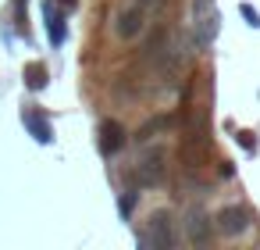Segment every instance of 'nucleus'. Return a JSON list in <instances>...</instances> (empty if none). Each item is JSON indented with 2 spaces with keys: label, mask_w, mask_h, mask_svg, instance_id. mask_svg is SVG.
Listing matches in <instances>:
<instances>
[{
  "label": "nucleus",
  "mask_w": 260,
  "mask_h": 250,
  "mask_svg": "<svg viewBox=\"0 0 260 250\" xmlns=\"http://www.w3.org/2000/svg\"><path fill=\"white\" fill-rule=\"evenodd\" d=\"M125 147V129L118 125V122H104L100 125V150L111 157V154H118Z\"/></svg>",
  "instance_id": "0eeeda50"
},
{
  "label": "nucleus",
  "mask_w": 260,
  "mask_h": 250,
  "mask_svg": "<svg viewBox=\"0 0 260 250\" xmlns=\"http://www.w3.org/2000/svg\"><path fill=\"white\" fill-rule=\"evenodd\" d=\"M239 11H242V18H246L253 29H260V15H256V8H253V4H242Z\"/></svg>",
  "instance_id": "9b49d317"
},
{
  "label": "nucleus",
  "mask_w": 260,
  "mask_h": 250,
  "mask_svg": "<svg viewBox=\"0 0 260 250\" xmlns=\"http://www.w3.org/2000/svg\"><path fill=\"white\" fill-rule=\"evenodd\" d=\"M47 33H50V43L54 47L64 43V15H61V8L54 4V0L47 4Z\"/></svg>",
  "instance_id": "6e6552de"
},
{
  "label": "nucleus",
  "mask_w": 260,
  "mask_h": 250,
  "mask_svg": "<svg viewBox=\"0 0 260 250\" xmlns=\"http://www.w3.org/2000/svg\"><path fill=\"white\" fill-rule=\"evenodd\" d=\"M217 36V8L214 0H196V40L210 43Z\"/></svg>",
  "instance_id": "39448f33"
},
{
  "label": "nucleus",
  "mask_w": 260,
  "mask_h": 250,
  "mask_svg": "<svg viewBox=\"0 0 260 250\" xmlns=\"http://www.w3.org/2000/svg\"><path fill=\"white\" fill-rule=\"evenodd\" d=\"M146 18H150V11L139 4V0H128V4L114 15V33H118V40H136V36L146 29Z\"/></svg>",
  "instance_id": "f257e3e1"
},
{
  "label": "nucleus",
  "mask_w": 260,
  "mask_h": 250,
  "mask_svg": "<svg viewBox=\"0 0 260 250\" xmlns=\"http://www.w3.org/2000/svg\"><path fill=\"white\" fill-rule=\"evenodd\" d=\"M136 182H139V186H157V182H164V150H160V147L139 157V164H136Z\"/></svg>",
  "instance_id": "20e7f679"
},
{
  "label": "nucleus",
  "mask_w": 260,
  "mask_h": 250,
  "mask_svg": "<svg viewBox=\"0 0 260 250\" xmlns=\"http://www.w3.org/2000/svg\"><path fill=\"white\" fill-rule=\"evenodd\" d=\"M22 118H25V125L32 129V136H36L40 143H50V140H54V129H50V122H47L43 115H36V111H25Z\"/></svg>",
  "instance_id": "1a4fd4ad"
},
{
  "label": "nucleus",
  "mask_w": 260,
  "mask_h": 250,
  "mask_svg": "<svg viewBox=\"0 0 260 250\" xmlns=\"http://www.w3.org/2000/svg\"><path fill=\"white\" fill-rule=\"evenodd\" d=\"M143 243H153V246H160V250L175 246V232H171V218H168V211H157V214L150 218V229H146Z\"/></svg>",
  "instance_id": "423d86ee"
},
{
  "label": "nucleus",
  "mask_w": 260,
  "mask_h": 250,
  "mask_svg": "<svg viewBox=\"0 0 260 250\" xmlns=\"http://www.w3.org/2000/svg\"><path fill=\"white\" fill-rule=\"evenodd\" d=\"M25 79H29V86H32V90H43V86H47V68H43V65H29Z\"/></svg>",
  "instance_id": "9d476101"
},
{
  "label": "nucleus",
  "mask_w": 260,
  "mask_h": 250,
  "mask_svg": "<svg viewBox=\"0 0 260 250\" xmlns=\"http://www.w3.org/2000/svg\"><path fill=\"white\" fill-rule=\"evenodd\" d=\"M214 229H217L221 236H242V232L249 229V211L239 207V204H228V207H221V211L214 214Z\"/></svg>",
  "instance_id": "f03ea898"
},
{
  "label": "nucleus",
  "mask_w": 260,
  "mask_h": 250,
  "mask_svg": "<svg viewBox=\"0 0 260 250\" xmlns=\"http://www.w3.org/2000/svg\"><path fill=\"white\" fill-rule=\"evenodd\" d=\"M182 229H185V239L192 246H207L210 243V214L203 207H189L185 218H182Z\"/></svg>",
  "instance_id": "7ed1b4c3"
}]
</instances>
